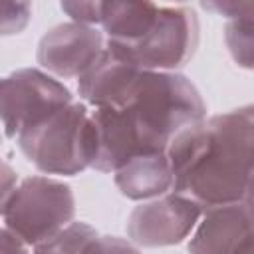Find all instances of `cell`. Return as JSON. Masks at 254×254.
Returning a JSON list of instances; mask_svg holds the SVG:
<instances>
[{
	"label": "cell",
	"instance_id": "obj_17",
	"mask_svg": "<svg viewBox=\"0 0 254 254\" xmlns=\"http://www.w3.org/2000/svg\"><path fill=\"white\" fill-rule=\"evenodd\" d=\"M0 254H30V248L20 236H16L14 232H10L8 228L2 226V232H0Z\"/></svg>",
	"mask_w": 254,
	"mask_h": 254
},
{
	"label": "cell",
	"instance_id": "obj_8",
	"mask_svg": "<svg viewBox=\"0 0 254 254\" xmlns=\"http://www.w3.org/2000/svg\"><path fill=\"white\" fill-rule=\"evenodd\" d=\"M105 34L95 26L62 22L50 28L38 42L36 62L58 77H81L103 54Z\"/></svg>",
	"mask_w": 254,
	"mask_h": 254
},
{
	"label": "cell",
	"instance_id": "obj_19",
	"mask_svg": "<svg viewBox=\"0 0 254 254\" xmlns=\"http://www.w3.org/2000/svg\"><path fill=\"white\" fill-rule=\"evenodd\" d=\"M242 204L250 216V220L254 222V175L250 177L248 185H246V192H244V198H242Z\"/></svg>",
	"mask_w": 254,
	"mask_h": 254
},
{
	"label": "cell",
	"instance_id": "obj_2",
	"mask_svg": "<svg viewBox=\"0 0 254 254\" xmlns=\"http://www.w3.org/2000/svg\"><path fill=\"white\" fill-rule=\"evenodd\" d=\"M173 192L202 210L242 202L254 175V103L198 121L171 143Z\"/></svg>",
	"mask_w": 254,
	"mask_h": 254
},
{
	"label": "cell",
	"instance_id": "obj_18",
	"mask_svg": "<svg viewBox=\"0 0 254 254\" xmlns=\"http://www.w3.org/2000/svg\"><path fill=\"white\" fill-rule=\"evenodd\" d=\"M16 187H18V185H16V175L12 173L10 165L4 163V167H2V200H6V198L14 192Z\"/></svg>",
	"mask_w": 254,
	"mask_h": 254
},
{
	"label": "cell",
	"instance_id": "obj_16",
	"mask_svg": "<svg viewBox=\"0 0 254 254\" xmlns=\"http://www.w3.org/2000/svg\"><path fill=\"white\" fill-rule=\"evenodd\" d=\"M4 10H14L16 12V18L6 14L2 16V34L8 36V34H18L24 30V26L28 24L30 20V6L28 4H4Z\"/></svg>",
	"mask_w": 254,
	"mask_h": 254
},
{
	"label": "cell",
	"instance_id": "obj_13",
	"mask_svg": "<svg viewBox=\"0 0 254 254\" xmlns=\"http://www.w3.org/2000/svg\"><path fill=\"white\" fill-rule=\"evenodd\" d=\"M97 236L99 234L93 226L81 220H73L60 234L32 248V254H85V250Z\"/></svg>",
	"mask_w": 254,
	"mask_h": 254
},
{
	"label": "cell",
	"instance_id": "obj_11",
	"mask_svg": "<svg viewBox=\"0 0 254 254\" xmlns=\"http://www.w3.org/2000/svg\"><path fill=\"white\" fill-rule=\"evenodd\" d=\"M115 187L131 200H153L173 192L175 177L167 153L139 155L113 173Z\"/></svg>",
	"mask_w": 254,
	"mask_h": 254
},
{
	"label": "cell",
	"instance_id": "obj_15",
	"mask_svg": "<svg viewBox=\"0 0 254 254\" xmlns=\"http://www.w3.org/2000/svg\"><path fill=\"white\" fill-rule=\"evenodd\" d=\"M85 254H141L139 246L133 244L129 238H119V236H97Z\"/></svg>",
	"mask_w": 254,
	"mask_h": 254
},
{
	"label": "cell",
	"instance_id": "obj_14",
	"mask_svg": "<svg viewBox=\"0 0 254 254\" xmlns=\"http://www.w3.org/2000/svg\"><path fill=\"white\" fill-rule=\"evenodd\" d=\"M60 8L71 18V22H77L83 26L101 24L103 2H62Z\"/></svg>",
	"mask_w": 254,
	"mask_h": 254
},
{
	"label": "cell",
	"instance_id": "obj_9",
	"mask_svg": "<svg viewBox=\"0 0 254 254\" xmlns=\"http://www.w3.org/2000/svg\"><path fill=\"white\" fill-rule=\"evenodd\" d=\"M254 230L242 202L214 206L202 212L187 244L189 254H236L240 244Z\"/></svg>",
	"mask_w": 254,
	"mask_h": 254
},
{
	"label": "cell",
	"instance_id": "obj_5",
	"mask_svg": "<svg viewBox=\"0 0 254 254\" xmlns=\"http://www.w3.org/2000/svg\"><path fill=\"white\" fill-rule=\"evenodd\" d=\"M2 226L36 248L73 222L75 198L64 181L34 175L2 200Z\"/></svg>",
	"mask_w": 254,
	"mask_h": 254
},
{
	"label": "cell",
	"instance_id": "obj_1",
	"mask_svg": "<svg viewBox=\"0 0 254 254\" xmlns=\"http://www.w3.org/2000/svg\"><path fill=\"white\" fill-rule=\"evenodd\" d=\"M202 119L206 105L189 77L143 69L119 105L91 111V169L113 175L139 155L167 153L177 135Z\"/></svg>",
	"mask_w": 254,
	"mask_h": 254
},
{
	"label": "cell",
	"instance_id": "obj_3",
	"mask_svg": "<svg viewBox=\"0 0 254 254\" xmlns=\"http://www.w3.org/2000/svg\"><path fill=\"white\" fill-rule=\"evenodd\" d=\"M107 48L147 71H179L198 46V18L190 6L103 2Z\"/></svg>",
	"mask_w": 254,
	"mask_h": 254
},
{
	"label": "cell",
	"instance_id": "obj_4",
	"mask_svg": "<svg viewBox=\"0 0 254 254\" xmlns=\"http://www.w3.org/2000/svg\"><path fill=\"white\" fill-rule=\"evenodd\" d=\"M22 155L44 175L75 177L93 165L91 111L83 101L60 109L16 137Z\"/></svg>",
	"mask_w": 254,
	"mask_h": 254
},
{
	"label": "cell",
	"instance_id": "obj_6",
	"mask_svg": "<svg viewBox=\"0 0 254 254\" xmlns=\"http://www.w3.org/2000/svg\"><path fill=\"white\" fill-rule=\"evenodd\" d=\"M71 103V91L48 71L38 67L16 69L2 79L0 87L4 135L16 139L28 127H34Z\"/></svg>",
	"mask_w": 254,
	"mask_h": 254
},
{
	"label": "cell",
	"instance_id": "obj_12",
	"mask_svg": "<svg viewBox=\"0 0 254 254\" xmlns=\"http://www.w3.org/2000/svg\"><path fill=\"white\" fill-rule=\"evenodd\" d=\"M224 44L238 67L254 69V4L242 16L226 20Z\"/></svg>",
	"mask_w": 254,
	"mask_h": 254
},
{
	"label": "cell",
	"instance_id": "obj_7",
	"mask_svg": "<svg viewBox=\"0 0 254 254\" xmlns=\"http://www.w3.org/2000/svg\"><path fill=\"white\" fill-rule=\"evenodd\" d=\"M202 208L179 192L137 204L127 218V236L141 248H163L181 244L196 228Z\"/></svg>",
	"mask_w": 254,
	"mask_h": 254
},
{
	"label": "cell",
	"instance_id": "obj_10",
	"mask_svg": "<svg viewBox=\"0 0 254 254\" xmlns=\"http://www.w3.org/2000/svg\"><path fill=\"white\" fill-rule=\"evenodd\" d=\"M141 71V67L119 58L105 46L97 62L81 77H77V93L81 101L93 109L115 107L127 97Z\"/></svg>",
	"mask_w": 254,
	"mask_h": 254
},
{
	"label": "cell",
	"instance_id": "obj_20",
	"mask_svg": "<svg viewBox=\"0 0 254 254\" xmlns=\"http://www.w3.org/2000/svg\"><path fill=\"white\" fill-rule=\"evenodd\" d=\"M236 254H254V230L248 234V238L240 244V248L236 250Z\"/></svg>",
	"mask_w": 254,
	"mask_h": 254
}]
</instances>
